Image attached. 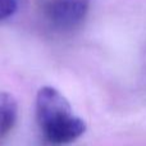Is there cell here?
Wrapping results in <instances>:
<instances>
[{
  "label": "cell",
  "instance_id": "3957f363",
  "mask_svg": "<svg viewBox=\"0 0 146 146\" xmlns=\"http://www.w3.org/2000/svg\"><path fill=\"white\" fill-rule=\"evenodd\" d=\"M18 117V103L14 96L8 92H0V136L13 128Z\"/></svg>",
  "mask_w": 146,
  "mask_h": 146
},
{
  "label": "cell",
  "instance_id": "277c9868",
  "mask_svg": "<svg viewBox=\"0 0 146 146\" xmlns=\"http://www.w3.org/2000/svg\"><path fill=\"white\" fill-rule=\"evenodd\" d=\"M18 8V0H0V21L12 17Z\"/></svg>",
  "mask_w": 146,
  "mask_h": 146
},
{
  "label": "cell",
  "instance_id": "6da1fadb",
  "mask_svg": "<svg viewBox=\"0 0 146 146\" xmlns=\"http://www.w3.org/2000/svg\"><path fill=\"white\" fill-rule=\"evenodd\" d=\"M36 118L45 139L53 145L71 144L86 131L85 121L73 114L68 100L51 86L38 90Z\"/></svg>",
  "mask_w": 146,
  "mask_h": 146
},
{
  "label": "cell",
  "instance_id": "7a4b0ae2",
  "mask_svg": "<svg viewBox=\"0 0 146 146\" xmlns=\"http://www.w3.org/2000/svg\"><path fill=\"white\" fill-rule=\"evenodd\" d=\"M90 8V0H50L46 5V18L58 30H72L83 19Z\"/></svg>",
  "mask_w": 146,
  "mask_h": 146
}]
</instances>
